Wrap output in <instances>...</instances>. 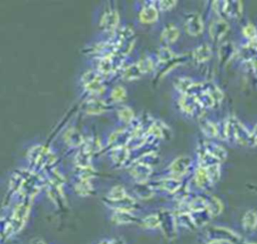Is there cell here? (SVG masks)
Returning a JSON list of instances; mask_svg holds the SVG:
<instances>
[{"instance_id":"1","label":"cell","mask_w":257,"mask_h":244,"mask_svg":"<svg viewBox=\"0 0 257 244\" xmlns=\"http://www.w3.org/2000/svg\"><path fill=\"white\" fill-rule=\"evenodd\" d=\"M32 199H19L14 202L11 212L7 215L6 220H1V239L10 240L18 235L25 227L31 210Z\"/></svg>"},{"instance_id":"2","label":"cell","mask_w":257,"mask_h":244,"mask_svg":"<svg viewBox=\"0 0 257 244\" xmlns=\"http://www.w3.org/2000/svg\"><path fill=\"white\" fill-rule=\"evenodd\" d=\"M220 138L229 144L239 146L251 145V130L242 123L237 116H227L221 125Z\"/></svg>"},{"instance_id":"3","label":"cell","mask_w":257,"mask_h":244,"mask_svg":"<svg viewBox=\"0 0 257 244\" xmlns=\"http://www.w3.org/2000/svg\"><path fill=\"white\" fill-rule=\"evenodd\" d=\"M103 204L111 210H138V199L131 195L122 185H115L111 187L105 194Z\"/></svg>"},{"instance_id":"4","label":"cell","mask_w":257,"mask_h":244,"mask_svg":"<svg viewBox=\"0 0 257 244\" xmlns=\"http://www.w3.org/2000/svg\"><path fill=\"white\" fill-rule=\"evenodd\" d=\"M205 237L215 238L227 244H242L247 237L240 232L223 225H212L205 230Z\"/></svg>"},{"instance_id":"5","label":"cell","mask_w":257,"mask_h":244,"mask_svg":"<svg viewBox=\"0 0 257 244\" xmlns=\"http://www.w3.org/2000/svg\"><path fill=\"white\" fill-rule=\"evenodd\" d=\"M213 9L223 19H240L243 15V4L238 0L214 1Z\"/></svg>"},{"instance_id":"6","label":"cell","mask_w":257,"mask_h":244,"mask_svg":"<svg viewBox=\"0 0 257 244\" xmlns=\"http://www.w3.org/2000/svg\"><path fill=\"white\" fill-rule=\"evenodd\" d=\"M158 213L161 219V233L168 240H174L177 237L179 231L175 212L169 211L168 209H162Z\"/></svg>"},{"instance_id":"7","label":"cell","mask_w":257,"mask_h":244,"mask_svg":"<svg viewBox=\"0 0 257 244\" xmlns=\"http://www.w3.org/2000/svg\"><path fill=\"white\" fill-rule=\"evenodd\" d=\"M28 160L30 163L38 169H44L53 164L55 158L53 154L44 147L36 146L32 148L28 154Z\"/></svg>"},{"instance_id":"8","label":"cell","mask_w":257,"mask_h":244,"mask_svg":"<svg viewBox=\"0 0 257 244\" xmlns=\"http://www.w3.org/2000/svg\"><path fill=\"white\" fill-rule=\"evenodd\" d=\"M103 76L104 75H102L98 70H90L82 75L81 81L88 92L96 95L100 94L105 89V86L103 84Z\"/></svg>"},{"instance_id":"9","label":"cell","mask_w":257,"mask_h":244,"mask_svg":"<svg viewBox=\"0 0 257 244\" xmlns=\"http://www.w3.org/2000/svg\"><path fill=\"white\" fill-rule=\"evenodd\" d=\"M193 168V160L189 156H181L175 159L168 168V176L183 180Z\"/></svg>"},{"instance_id":"10","label":"cell","mask_w":257,"mask_h":244,"mask_svg":"<svg viewBox=\"0 0 257 244\" xmlns=\"http://www.w3.org/2000/svg\"><path fill=\"white\" fill-rule=\"evenodd\" d=\"M240 226L245 237L255 235L257 233V210L254 208L247 209L240 219Z\"/></svg>"},{"instance_id":"11","label":"cell","mask_w":257,"mask_h":244,"mask_svg":"<svg viewBox=\"0 0 257 244\" xmlns=\"http://www.w3.org/2000/svg\"><path fill=\"white\" fill-rule=\"evenodd\" d=\"M122 58H123V54L121 53H113V54L101 57L98 62V71L102 75H107L114 72L120 67Z\"/></svg>"},{"instance_id":"12","label":"cell","mask_w":257,"mask_h":244,"mask_svg":"<svg viewBox=\"0 0 257 244\" xmlns=\"http://www.w3.org/2000/svg\"><path fill=\"white\" fill-rule=\"evenodd\" d=\"M156 192L161 191V192H166L168 194L176 195L183 187V181L181 179H177L174 177L166 176L154 183H152Z\"/></svg>"},{"instance_id":"13","label":"cell","mask_w":257,"mask_h":244,"mask_svg":"<svg viewBox=\"0 0 257 244\" xmlns=\"http://www.w3.org/2000/svg\"><path fill=\"white\" fill-rule=\"evenodd\" d=\"M109 220L113 225L125 226L139 223L141 218L138 217L136 211L130 210H111Z\"/></svg>"},{"instance_id":"14","label":"cell","mask_w":257,"mask_h":244,"mask_svg":"<svg viewBox=\"0 0 257 244\" xmlns=\"http://www.w3.org/2000/svg\"><path fill=\"white\" fill-rule=\"evenodd\" d=\"M193 184L195 188L201 191L202 193H207L214 186L210 176L208 175L207 170L201 166H197L194 169Z\"/></svg>"},{"instance_id":"15","label":"cell","mask_w":257,"mask_h":244,"mask_svg":"<svg viewBox=\"0 0 257 244\" xmlns=\"http://www.w3.org/2000/svg\"><path fill=\"white\" fill-rule=\"evenodd\" d=\"M130 174L136 183H146L150 181V178L153 175V167L149 163L139 161L133 165Z\"/></svg>"},{"instance_id":"16","label":"cell","mask_w":257,"mask_h":244,"mask_svg":"<svg viewBox=\"0 0 257 244\" xmlns=\"http://www.w3.org/2000/svg\"><path fill=\"white\" fill-rule=\"evenodd\" d=\"M184 26L187 33L191 36H199L204 31L203 19L200 14L195 12L187 15Z\"/></svg>"},{"instance_id":"17","label":"cell","mask_w":257,"mask_h":244,"mask_svg":"<svg viewBox=\"0 0 257 244\" xmlns=\"http://www.w3.org/2000/svg\"><path fill=\"white\" fill-rule=\"evenodd\" d=\"M229 24L225 19L219 17L218 19L213 20L209 26V34L211 39L214 42L221 41L229 31Z\"/></svg>"},{"instance_id":"18","label":"cell","mask_w":257,"mask_h":244,"mask_svg":"<svg viewBox=\"0 0 257 244\" xmlns=\"http://www.w3.org/2000/svg\"><path fill=\"white\" fill-rule=\"evenodd\" d=\"M119 21L118 13L115 9L112 8H106L99 21V27L104 31H114L117 27Z\"/></svg>"},{"instance_id":"19","label":"cell","mask_w":257,"mask_h":244,"mask_svg":"<svg viewBox=\"0 0 257 244\" xmlns=\"http://www.w3.org/2000/svg\"><path fill=\"white\" fill-rule=\"evenodd\" d=\"M201 150L216 159L221 164L227 159V151L219 144L213 142V141H207L204 142Z\"/></svg>"},{"instance_id":"20","label":"cell","mask_w":257,"mask_h":244,"mask_svg":"<svg viewBox=\"0 0 257 244\" xmlns=\"http://www.w3.org/2000/svg\"><path fill=\"white\" fill-rule=\"evenodd\" d=\"M73 190L75 194L79 197H89L94 193V186L92 179L77 178L73 182Z\"/></svg>"},{"instance_id":"21","label":"cell","mask_w":257,"mask_h":244,"mask_svg":"<svg viewBox=\"0 0 257 244\" xmlns=\"http://www.w3.org/2000/svg\"><path fill=\"white\" fill-rule=\"evenodd\" d=\"M142 229L148 232L161 231V219L159 213H150L145 217L141 218L139 222Z\"/></svg>"},{"instance_id":"22","label":"cell","mask_w":257,"mask_h":244,"mask_svg":"<svg viewBox=\"0 0 257 244\" xmlns=\"http://www.w3.org/2000/svg\"><path fill=\"white\" fill-rule=\"evenodd\" d=\"M179 104H180V107L186 113H189V114H194L199 109H202L197 97L194 94H191V93L183 94L180 98Z\"/></svg>"},{"instance_id":"23","label":"cell","mask_w":257,"mask_h":244,"mask_svg":"<svg viewBox=\"0 0 257 244\" xmlns=\"http://www.w3.org/2000/svg\"><path fill=\"white\" fill-rule=\"evenodd\" d=\"M139 18L141 22L146 24L155 23L159 18V9L153 3L145 4V6L140 11Z\"/></svg>"},{"instance_id":"24","label":"cell","mask_w":257,"mask_h":244,"mask_svg":"<svg viewBox=\"0 0 257 244\" xmlns=\"http://www.w3.org/2000/svg\"><path fill=\"white\" fill-rule=\"evenodd\" d=\"M200 128L206 137H208L210 139L220 138L221 126L219 124L214 123L207 118H202L200 120Z\"/></svg>"},{"instance_id":"25","label":"cell","mask_w":257,"mask_h":244,"mask_svg":"<svg viewBox=\"0 0 257 244\" xmlns=\"http://www.w3.org/2000/svg\"><path fill=\"white\" fill-rule=\"evenodd\" d=\"M134 193H135V197L137 199L148 200L154 196V194L156 193V190H155L153 184L150 182L136 183Z\"/></svg>"},{"instance_id":"26","label":"cell","mask_w":257,"mask_h":244,"mask_svg":"<svg viewBox=\"0 0 257 244\" xmlns=\"http://www.w3.org/2000/svg\"><path fill=\"white\" fill-rule=\"evenodd\" d=\"M207 198V209L212 218L218 217L219 215L222 214L224 210V204L220 198L214 195H209L206 194Z\"/></svg>"},{"instance_id":"27","label":"cell","mask_w":257,"mask_h":244,"mask_svg":"<svg viewBox=\"0 0 257 244\" xmlns=\"http://www.w3.org/2000/svg\"><path fill=\"white\" fill-rule=\"evenodd\" d=\"M130 158V150L126 147L113 148L110 151L111 162L116 166H123Z\"/></svg>"},{"instance_id":"28","label":"cell","mask_w":257,"mask_h":244,"mask_svg":"<svg viewBox=\"0 0 257 244\" xmlns=\"http://www.w3.org/2000/svg\"><path fill=\"white\" fill-rule=\"evenodd\" d=\"M108 108V104L99 98H91L86 101L85 110L88 114H99L106 111Z\"/></svg>"},{"instance_id":"29","label":"cell","mask_w":257,"mask_h":244,"mask_svg":"<svg viewBox=\"0 0 257 244\" xmlns=\"http://www.w3.org/2000/svg\"><path fill=\"white\" fill-rule=\"evenodd\" d=\"M212 48L209 44L207 43H203L200 44L199 46H197L194 50H193V58L199 62V63H203L208 61L211 57H212Z\"/></svg>"},{"instance_id":"30","label":"cell","mask_w":257,"mask_h":244,"mask_svg":"<svg viewBox=\"0 0 257 244\" xmlns=\"http://www.w3.org/2000/svg\"><path fill=\"white\" fill-rule=\"evenodd\" d=\"M179 36H180L179 28L172 23L165 26V28L163 29V31L161 33V39L166 44L174 43L179 38Z\"/></svg>"},{"instance_id":"31","label":"cell","mask_w":257,"mask_h":244,"mask_svg":"<svg viewBox=\"0 0 257 244\" xmlns=\"http://www.w3.org/2000/svg\"><path fill=\"white\" fill-rule=\"evenodd\" d=\"M236 54H237V48L231 42H225L219 48V60L222 63H227Z\"/></svg>"},{"instance_id":"32","label":"cell","mask_w":257,"mask_h":244,"mask_svg":"<svg viewBox=\"0 0 257 244\" xmlns=\"http://www.w3.org/2000/svg\"><path fill=\"white\" fill-rule=\"evenodd\" d=\"M195 85L196 83H194V81L191 78L185 77V76L178 78L175 82L176 89L183 94L191 93V90L195 87Z\"/></svg>"},{"instance_id":"33","label":"cell","mask_w":257,"mask_h":244,"mask_svg":"<svg viewBox=\"0 0 257 244\" xmlns=\"http://www.w3.org/2000/svg\"><path fill=\"white\" fill-rule=\"evenodd\" d=\"M241 32L245 41H250L254 38H257V26L252 22L246 23L242 27Z\"/></svg>"},{"instance_id":"34","label":"cell","mask_w":257,"mask_h":244,"mask_svg":"<svg viewBox=\"0 0 257 244\" xmlns=\"http://www.w3.org/2000/svg\"><path fill=\"white\" fill-rule=\"evenodd\" d=\"M176 57L177 55L169 47H162L158 51V60L160 63H169Z\"/></svg>"},{"instance_id":"35","label":"cell","mask_w":257,"mask_h":244,"mask_svg":"<svg viewBox=\"0 0 257 244\" xmlns=\"http://www.w3.org/2000/svg\"><path fill=\"white\" fill-rule=\"evenodd\" d=\"M207 170L208 175L210 176L213 184H217L219 182V180L221 179V175H222V168H221V164H214L208 167H203Z\"/></svg>"},{"instance_id":"36","label":"cell","mask_w":257,"mask_h":244,"mask_svg":"<svg viewBox=\"0 0 257 244\" xmlns=\"http://www.w3.org/2000/svg\"><path fill=\"white\" fill-rule=\"evenodd\" d=\"M137 65L139 66L140 70L142 73H148L154 70L155 68V63L153 61V59L150 56H145L143 58H141L138 62Z\"/></svg>"},{"instance_id":"37","label":"cell","mask_w":257,"mask_h":244,"mask_svg":"<svg viewBox=\"0 0 257 244\" xmlns=\"http://www.w3.org/2000/svg\"><path fill=\"white\" fill-rule=\"evenodd\" d=\"M141 74H143L139 68V66L137 65V63L128 66L124 72H123V78L126 80H133V79H137L141 76Z\"/></svg>"},{"instance_id":"38","label":"cell","mask_w":257,"mask_h":244,"mask_svg":"<svg viewBox=\"0 0 257 244\" xmlns=\"http://www.w3.org/2000/svg\"><path fill=\"white\" fill-rule=\"evenodd\" d=\"M117 115H118L119 119L123 123H131L135 117V113H134L133 109L127 106H123V107L119 108L117 111Z\"/></svg>"},{"instance_id":"39","label":"cell","mask_w":257,"mask_h":244,"mask_svg":"<svg viewBox=\"0 0 257 244\" xmlns=\"http://www.w3.org/2000/svg\"><path fill=\"white\" fill-rule=\"evenodd\" d=\"M92 244H127L122 237H102Z\"/></svg>"},{"instance_id":"40","label":"cell","mask_w":257,"mask_h":244,"mask_svg":"<svg viewBox=\"0 0 257 244\" xmlns=\"http://www.w3.org/2000/svg\"><path fill=\"white\" fill-rule=\"evenodd\" d=\"M126 96V91L122 86H115L110 93V97L113 101L119 102L122 101Z\"/></svg>"},{"instance_id":"41","label":"cell","mask_w":257,"mask_h":244,"mask_svg":"<svg viewBox=\"0 0 257 244\" xmlns=\"http://www.w3.org/2000/svg\"><path fill=\"white\" fill-rule=\"evenodd\" d=\"M65 139H66L67 143H69L70 140H73V143H72L73 146H77V145H80L82 143L81 136L77 132H75L73 130H70L69 132H67Z\"/></svg>"},{"instance_id":"42","label":"cell","mask_w":257,"mask_h":244,"mask_svg":"<svg viewBox=\"0 0 257 244\" xmlns=\"http://www.w3.org/2000/svg\"><path fill=\"white\" fill-rule=\"evenodd\" d=\"M176 3H177V1H169V0L158 1V9H159V11L166 12V11L171 10L176 5Z\"/></svg>"},{"instance_id":"43","label":"cell","mask_w":257,"mask_h":244,"mask_svg":"<svg viewBox=\"0 0 257 244\" xmlns=\"http://www.w3.org/2000/svg\"><path fill=\"white\" fill-rule=\"evenodd\" d=\"M201 244H227L226 242L219 240V239H215V238H209V237H205L202 240Z\"/></svg>"},{"instance_id":"44","label":"cell","mask_w":257,"mask_h":244,"mask_svg":"<svg viewBox=\"0 0 257 244\" xmlns=\"http://www.w3.org/2000/svg\"><path fill=\"white\" fill-rule=\"evenodd\" d=\"M251 147H257V123L251 130Z\"/></svg>"},{"instance_id":"45","label":"cell","mask_w":257,"mask_h":244,"mask_svg":"<svg viewBox=\"0 0 257 244\" xmlns=\"http://www.w3.org/2000/svg\"><path fill=\"white\" fill-rule=\"evenodd\" d=\"M27 244H51V243L42 237H34L30 239Z\"/></svg>"}]
</instances>
